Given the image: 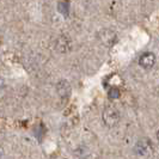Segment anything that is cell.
<instances>
[{"label":"cell","instance_id":"6da1fadb","mask_svg":"<svg viewBox=\"0 0 159 159\" xmlns=\"http://www.w3.org/2000/svg\"><path fill=\"white\" fill-rule=\"evenodd\" d=\"M103 121L108 127H115L120 122V112L114 107H107L103 111Z\"/></svg>","mask_w":159,"mask_h":159},{"label":"cell","instance_id":"7a4b0ae2","mask_svg":"<svg viewBox=\"0 0 159 159\" xmlns=\"http://www.w3.org/2000/svg\"><path fill=\"white\" fill-rule=\"evenodd\" d=\"M98 36H99L101 42L103 43L104 46H107V47H112L116 43V41H117V35L112 30H110V29L101 30L99 34H98Z\"/></svg>","mask_w":159,"mask_h":159},{"label":"cell","instance_id":"3957f363","mask_svg":"<svg viewBox=\"0 0 159 159\" xmlns=\"http://www.w3.org/2000/svg\"><path fill=\"white\" fill-rule=\"evenodd\" d=\"M139 64L143 68H152L156 64V55L151 52L143 53V55L139 57Z\"/></svg>","mask_w":159,"mask_h":159},{"label":"cell","instance_id":"277c9868","mask_svg":"<svg viewBox=\"0 0 159 159\" xmlns=\"http://www.w3.org/2000/svg\"><path fill=\"white\" fill-rule=\"evenodd\" d=\"M57 92L61 97H68L71 93V86H70L68 81H66V80L60 81L57 84Z\"/></svg>","mask_w":159,"mask_h":159},{"label":"cell","instance_id":"5b68a950","mask_svg":"<svg viewBox=\"0 0 159 159\" xmlns=\"http://www.w3.org/2000/svg\"><path fill=\"white\" fill-rule=\"evenodd\" d=\"M68 41L66 37H60L59 40H57V44H56V48H57V50L59 52H61V53H65V52H67V49H68Z\"/></svg>","mask_w":159,"mask_h":159},{"label":"cell","instance_id":"8992f818","mask_svg":"<svg viewBox=\"0 0 159 159\" xmlns=\"http://www.w3.org/2000/svg\"><path fill=\"white\" fill-rule=\"evenodd\" d=\"M57 10L60 13H62L64 16H68L70 13V2L68 1H60L57 4Z\"/></svg>","mask_w":159,"mask_h":159},{"label":"cell","instance_id":"52a82bcc","mask_svg":"<svg viewBox=\"0 0 159 159\" xmlns=\"http://www.w3.org/2000/svg\"><path fill=\"white\" fill-rule=\"evenodd\" d=\"M136 147H139V152L138 153H146V152H150L148 147H151V141L150 140H145V145L143 141H138Z\"/></svg>","mask_w":159,"mask_h":159},{"label":"cell","instance_id":"ba28073f","mask_svg":"<svg viewBox=\"0 0 159 159\" xmlns=\"http://www.w3.org/2000/svg\"><path fill=\"white\" fill-rule=\"evenodd\" d=\"M120 96H121V92H120V90L117 88H111L109 90V98L116 99V98H119Z\"/></svg>","mask_w":159,"mask_h":159},{"label":"cell","instance_id":"9c48e42d","mask_svg":"<svg viewBox=\"0 0 159 159\" xmlns=\"http://www.w3.org/2000/svg\"><path fill=\"white\" fill-rule=\"evenodd\" d=\"M157 139H158V141H159V130H158V133H157Z\"/></svg>","mask_w":159,"mask_h":159}]
</instances>
